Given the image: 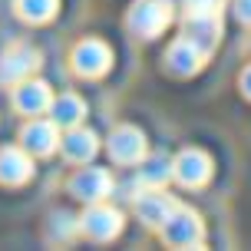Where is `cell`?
<instances>
[{"label":"cell","mask_w":251,"mask_h":251,"mask_svg":"<svg viewBox=\"0 0 251 251\" xmlns=\"http://www.w3.org/2000/svg\"><path fill=\"white\" fill-rule=\"evenodd\" d=\"M162 238L169 245H176V248H199L201 238H205V228H201L199 215L178 205L176 212H172V218L162 225Z\"/></svg>","instance_id":"1"},{"label":"cell","mask_w":251,"mask_h":251,"mask_svg":"<svg viewBox=\"0 0 251 251\" xmlns=\"http://www.w3.org/2000/svg\"><path fill=\"white\" fill-rule=\"evenodd\" d=\"M169 20H172V7L165 0H139L129 13V26L142 40H152L155 33H162Z\"/></svg>","instance_id":"2"},{"label":"cell","mask_w":251,"mask_h":251,"mask_svg":"<svg viewBox=\"0 0 251 251\" xmlns=\"http://www.w3.org/2000/svg\"><path fill=\"white\" fill-rule=\"evenodd\" d=\"M106 149H109V155H113V162L136 165V162L146 159V136H142L139 129H132V126H119L113 136H109Z\"/></svg>","instance_id":"3"},{"label":"cell","mask_w":251,"mask_h":251,"mask_svg":"<svg viewBox=\"0 0 251 251\" xmlns=\"http://www.w3.org/2000/svg\"><path fill=\"white\" fill-rule=\"evenodd\" d=\"M70 192H73L79 201H102L113 192V178H109L106 169L86 165V169H79V172L70 178Z\"/></svg>","instance_id":"4"},{"label":"cell","mask_w":251,"mask_h":251,"mask_svg":"<svg viewBox=\"0 0 251 251\" xmlns=\"http://www.w3.org/2000/svg\"><path fill=\"white\" fill-rule=\"evenodd\" d=\"M20 142L33 155H50L60 146V126L53 123V119H30L24 126V132H20Z\"/></svg>","instance_id":"5"},{"label":"cell","mask_w":251,"mask_h":251,"mask_svg":"<svg viewBox=\"0 0 251 251\" xmlns=\"http://www.w3.org/2000/svg\"><path fill=\"white\" fill-rule=\"evenodd\" d=\"M79 231H86L96 241H109L123 231V215L106 208V205H93L83 218H79Z\"/></svg>","instance_id":"6"},{"label":"cell","mask_w":251,"mask_h":251,"mask_svg":"<svg viewBox=\"0 0 251 251\" xmlns=\"http://www.w3.org/2000/svg\"><path fill=\"white\" fill-rule=\"evenodd\" d=\"M37 66H40L37 50L26 47V43H17V47H10V50L0 56V79H3V83H20V79H26V73L37 70Z\"/></svg>","instance_id":"7"},{"label":"cell","mask_w":251,"mask_h":251,"mask_svg":"<svg viewBox=\"0 0 251 251\" xmlns=\"http://www.w3.org/2000/svg\"><path fill=\"white\" fill-rule=\"evenodd\" d=\"M109 60H113V53L100 40H83L73 50V66H76V73H83V76H102L109 70Z\"/></svg>","instance_id":"8"},{"label":"cell","mask_w":251,"mask_h":251,"mask_svg":"<svg viewBox=\"0 0 251 251\" xmlns=\"http://www.w3.org/2000/svg\"><path fill=\"white\" fill-rule=\"evenodd\" d=\"M172 176L182 182V185H205L208 182V176H212V162H208V155L199 149H185L182 155L176 159V165H172Z\"/></svg>","instance_id":"9"},{"label":"cell","mask_w":251,"mask_h":251,"mask_svg":"<svg viewBox=\"0 0 251 251\" xmlns=\"http://www.w3.org/2000/svg\"><path fill=\"white\" fill-rule=\"evenodd\" d=\"M176 208H178V201L172 199V195H165V192H146V195H139V201H136V215L149 228H162L165 222L172 218Z\"/></svg>","instance_id":"10"},{"label":"cell","mask_w":251,"mask_h":251,"mask_svg":"<svg viewBox=\"0 0 251 251\" xmlns=\"http://www.w3.org/2000/svg\"><path fill=\"white\" fill-rule=\"evenodd\" d=\"M33 176V162H30V155L26 149H0V182H7V185H24L26 178Z\"/></svg>","instance_id":"11"},{"label":"cell","mask_w":251,"mask_h":251,"mask_svg":"<svg viewBox=\"0 0 251 251\" xmlns=\"http://www.w3.org/2000/svg\"><path fill=\"white\" fill-rule=\"evenodd\" d=\"M50 102H53V93H50L47 83H20L17 93H13V106H17L20 113H26V116L47 113Z\"/></svg>","instance_id":"12"},{"label":"cell","mask_w":251,"mask_h":251,"mask_svg":"<svg viewBox=\"0 0 251 251\" xmlns=\"http://www.w3.org/2000/svg\"><path fill=\"white\" fill-rule=\"evenodd\" d=\"M50 119L56 126H79V119L86 116V102L79 100L76 93H60V96H53V102H50Z\"/></svg>","instance_id":"13"},{"label":"cell","mask_w":251,"mask_h":251,"mask_svg":"<svg viewBox=\"0 0 251 251\" xmlns=\"http://www.w3.org/2000/svg\"><path fill=\"white\" fill-rule=\"evenodd\" d=\"M100 152V142L93 132H83V129H70V136L63 139V155L70 159V162H89L93 155Z\"/></svg>","instance_id":"14"},{"label":"cell","mask_w":251,"mask_h":251,"mask_svg":"<svg viewBox=\"0 0 251 251\" xmlns=\"http://www.w3.org/2000/svg\"><path fill=\"white\" fill-rule=\"evenodd\" d=\"M17 13L30 24H47L56 13V0H17Z\"/></svg>","instance_id":"15"},{"label":"cell","mask_w":251,"mask_h":251,"mask_svg":"<svg viewBox=\"0 0 251 251\" xmlns=\"http://www.w3.org/2000/svg\"><path fill=\"white\" fill-rule=\"evenodd\" d=\"M172 176V165L165 162L162 155H155V159H149V162H146V169H142V172H139V178H142V182H146V185H162L165 178Z\"/></svg>","instance_id":"16"},{"label":"cell","mask_w":251,"mask_h":251,"mask_svg":"<svg viewBox=\"0 0 251 251\" xmlns=\"http://www.w3.org/2000/svg\"><path fill=\"white\" fill-rule=\"evenodd\" d=\"M225 0H185L188 13H218Z\"/></svg>","instance_id":"17"},{"label":"cell","mask_w":251,"mask_h":251,"mask_svg":"<svg viewBox=\"0 0 251 251\" xmlns=\"http://www.w3.org/2000/svg\"><path fill=\"white\" fill-rule=\"evenodd\" d=\"M235 13H238V20L251 24V0H235Z\"/></svg>","instance_id":"18"},{"label":"cell","mask_w":251,"mask_h":251,"mask_svg":"<svg viewBox=\"0 0 251 251\" xmlns=\"http://www.w3.org/2000/svg\"><path fill=\"white\" fill-rule=\"evenodd\" d=\"M241 86H245V93H248V96H251V66H248V70H245V76H241Z\"/></svg>","instance_id":"19"}]
</instances>
